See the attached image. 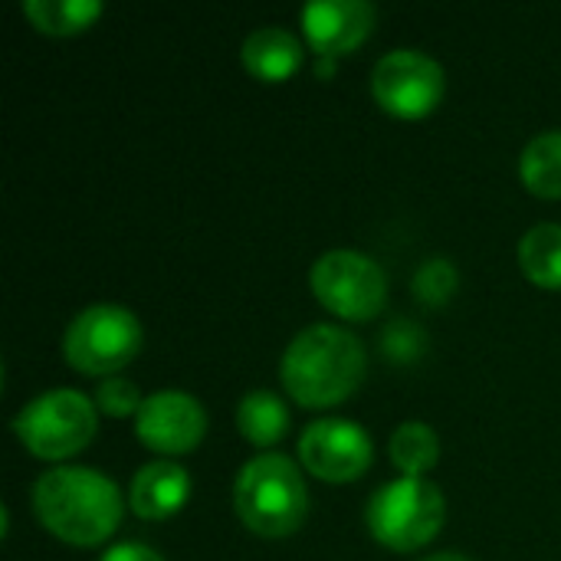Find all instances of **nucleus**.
I'll return each instance as SVG.
<instances>
[{"label":"nucleus","mask_w":561,"mask_h":561,"mask_svg":"<svg viewBox=\"0 0 561 561\" xmlns=\"http://www.w3.org/2000/svg\"><path fill=\"white\" fill-rule=\"evenodd\" d=\"M99 431V408L76 388H49L13 414V434L39 460H69L82 454Z\"/></svg>","instance_id":"obj_5"},{"label":"nucleus","mask_w":561,"mask_h":561,"mask_svg":"<svg viewBox=\"0 0 561 561\" xmlns=\"http://www.w3.org/2000/svg\"><path fill=\"white\" fill-rule=\"evenodd\" d=\"M447 519V500L437 483L427 477H401L381 483L368 506L365 523L368 533L394 552H417L437 539Z\"/></svg>","instance_id":"obj_4"},{"label":"nucleus","mask_w":561,"mask_h":561,"mask_svg":"<svg viewBox=\"0 0 561 561\" xmlns=\"http://www.w3.org/2000/svg\"><path fill=\"white\" fill-rule=\"evenodd\" d=\"M289 404L270 388H253L237 404V431L247 444L260 447V454L276 447L289 434Z\"/></svg>","instance_id":"obj_14"},{"label":"nucleus","mask_w":561,"mask_h":561,"mask_svg":"<svg viewBox=\"0 0 561 561\" xmlns=\"http://www.w3.org/2000/svg\"><path fill=\"white\" fill-rule=\"evenodd\" d=\"M99 0H23L26 20L49 36H72L89 30L102 16Z\"/></svg>","instance_id":"obj_17"},{"label":"nucleus","mask_w":561,"mask_h":561,"mask_svg":"<svg viewBox=\"0 0 561 561\" xmlns=\"http://www.w3.org/2000/svg\"><path fill=\"white\" fill-rule=\"evenodd\" d=\"M312 296L348 322L381 316L388 302V276L381 263L362 250H329L309 270Z\"/></svg>","instance_id":"obj_7"},{"label":"nucleus","mask_w":561,"mask_h":561,"mask_svg":"<svg viewBox=\"0 0 561 561\" xmlns=\"http://www.w3.org/2000/svg\"><path fill=\"white\" fill-rule=\"evenodd\" d=\"M519 270L539 289H561V224H536L523 233L519 247Z\"/></svg>","instance_id":"obj_15"},{"label":"nucleus","mask_w":561,"mask_h":561,"mask_svg":"<svg viewBox=\"0 0 561 561\" xmlns=\"http://www.w3.org/2000/svg\"><path fill=\"white\" fill-rule=\"evenodd\" d=\"M302 467L325 483H352L375 460L371 434L348 417H316L299 434Z\"/></svg>","instance_id":"obj_9"},{"label":"nucleus","mask_w":561,"mask_h":561,"mask_svg":"<svg viewBox=\"0 0 561 561\" xmlns=\"http://www.w3.org/2000/svg\"><path fill=\"white\" fill-rule=\"evenodd\" d=\"M95 408L108 417H135L145 404L141 391L135 381L122 378V375H112V378H102L99 388H95Z\"/></svg>","instance_id":"obj_21"},{"label":"nucleus","mask_w":561,"mask_h":561,"mask_svg":"<svg viewBox=\"0 0 561 561\" xmlns=\"http://www.w3.org/2000/svg\"><path fill=\"white\" fill-rule=\"evenodd\" d=\"M319 76H332V59L329 56H319V66H316Z\"/></svg>","instance_id":"obj_24"},{"label":"nucleus","mask_w":561,"mask_h":561,"mask_svg":"<svg viewBox=\"0 0 561 561\" xmlns=\"http://www.w3.org/2000/svg\"><path fill=\"white\" fill-rule=\"evenodd\" d=\"M519 178L539 197H561V128L539 131L519 154Z\"/></svg>","instance_id":"obj_16"},{"label":"nucleus","mask_w":561,"mask_h":561,"mask_svg":"<svg viewBox=\"0 0 561 561\" xmlns=\"http://www.w3.org/2000/svg\"><path fill=\"white\" fill-rule=\"evenodd\" d=\"M302 56H306V46L302 39L286 30V26H256L243 46H240V59L247 66L250 76L263 79V82H283L289 79L299 66H302Z\"/></svg>","instance_id":"obj_13"},{"label":"nucleus","mask_w":561,"mask_h":561,"mask_svg":"<svg viewBox=\"0 0 561 561\" xmlns=\"http://www.w3.org/2000/svg\"><path fill=\"white\" fill-rule=\"evenodd\" d=\"M414 299L424 306H444L454 299V293L460 289V273L454 266V260L447 256H431L411 279Z\"/></svg>","instance_id":"obj_19"},{"label":"nucleus","mask_w":561,"mask_h":561,"mask_svg":"<svg viewBox=\"0 0 561 561\" xmlns=\"http://www.w3.org/2000/svg\"><path fill=\"white\" fill-rule=\"evenodd\" d=\"M99 561H168L158 549L145 546V542H118L112 549L102 552Z\"/></svg>","instance_id":"obj_22"},{"label":"nucleus","mask_w":561,"mask_h":561,"mask_svg":"<svg viewBox=\"0 0 561 561\" xmlns=\"http://www.w3.org/2000/svg\"><path fill=\"white\" fill-rule=\"evenodd\" d=\"M375 20L378 10L368 0H309L302 7L306 43L329 59L355 53L371 36Z\"/></svg>","instance_id":"obj_11"},{"label":"nucleus","mask_w":561,"mask_h":561,"mask_svg":"<svg viewBox=\"0 0 561 561\" xmlns=\"http://www.w3.org/2000/svg\"><path fill=\"white\" fill-rule=\"evenodd\" d=\"M447 92L444 66L421 49L398 46L385 53L371 69V95L394 118L431 115Z\"/></svg>","instance_id":"obj_8"},{"label":"nucleus","mask_w":561,"mask_h":561,"mask_svg":"<svg viewBox=\"0 0 561 561\" xmlns=\"http://www.w3.org/2000/svg\"><path fill=\"white\" fill-rule=\"evenodd\" d=\"M145 342V329L128 306L118 302H95L72 316L62 335L66 362L95 378H112L125 368Z\"/></svg>","instance_id":"obj_6"},{"label":"nucleus","mask_w":561,"mask_h":561,"mask_svg":"<svg viewBox=\"0 0 561 561\" xmlns=\"http://www.w3.org/2000/svg\"><path fill=\"white\" fill-rule=\"evenodd\" d=\"M424 348H427V332L411 319H391L381 332V352L398 365L417 362Z\"/></svg>","instance_id":"obj_20"},{"label":"nucleus","mask_w":561,"mask_h":561,"mask_svg":"<svg viewBox=\"0 0 561 561\" xmlns=\"http://www.w3.org/2000/svg\"><path fill=\"white\" fill-rule=\"evenodd\" d=\"M368 371L365 345L335 322L306 325L279 358V381L302 408H332L348 401Z\"/></svg>","instance_id":"obj_2"},{"label":"nucleus","mask_w":561,"mask_h":561,"mask_svg":"<svg viewBox=\"0 0 561 561\" xmlns=\"http://www.w3.org/2000/svg\"><path fill=\"white\" fill-rule=\"evenodd\" d=\"M233 513L263 539H286L299 533L309 516V486L296 460L276 450L247 460L233 480Z\"/></svg>","instance_id":"obj_3"},{"label":"nucleus","mask_w":561,"mask_h":561,"mask_svg":"<svg viewBox=\"0 0 561 561\" xmlns=\"http://www.w3.org/2000/svg\"><path fill=\"white\" fill-rule=\"evenodd\" d=\"M135 434L138 440L168 457H184L201 447L207 434V411L204 404L181 388H161L145 398L141 411L135 414Z\"/></svg>","instance_id":"obj_10"},{"label":"nucleus","mask_w":561,"mask_h":561,"mask_svg":"<svg viewBox=\"0 0 561 561\" xmlns=\"http://www.w3.org/2000/svg\"><path fill=\"white\" fill-rule=\"evenodd\" d=\"M30 500L33 516L49 536L85 549L115 536L128 503L112 477L79 463H62L39 473Z\"/></svg>","instance_id":"obj_1"},{"label":"nucleus","mask_w":561,"mask_h":561,"mask_svg":"<svg viewBox=\"0 0 561 561\" xmlns=\"http://www.w3.org/2000/svg\"><path fill=\"white\" fill-rule=\"evenodd\" d=\"M191 500V473L174 460H151L138 467L128 483V506L145 523L171 519Z\"/></svg>","instance_id":"obj_12"},{"label":"nucleus","mask_w":561,"mask_h":561,"mask_svg":"<svg viewBox=\"0 0 561 561\" xmlns=\"http://www.w3.org/2000/svg\"><path fill=\"white\" fill-rule=\"evenodd\" d=\"M388 454L394 460V467L404 477H424L427 470L437 467L440 460V437L431 424L424 421H404L388 444Z\"/></svg>","instance_id":"obj_18"},{"label":"nucleus","mask_w":561,"mask_h":561,"mask_svg":"<svg viewBox=\"0 0 561 561\" xmlns=\"http://www.w3.org/2000/svg\"><path fill=\"white\" fill-rule=\"evenodd\" d=\"M421 561H473V559H467V556H460V552H434V556H424Z\"/></svg>","instance_id":"obj_23"}]
</instances>
